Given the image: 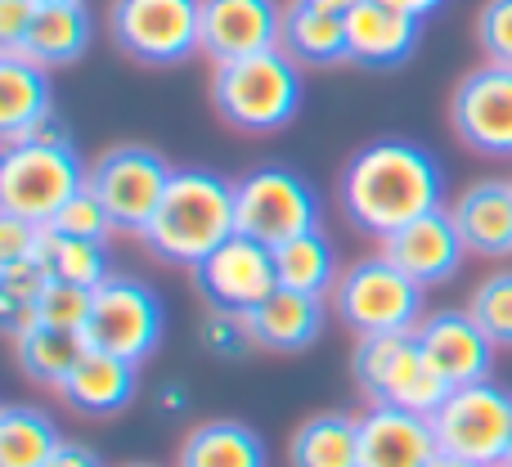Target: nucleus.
Listing matches in <instances>:
<instances>
[{"label":"nucleus","instance_id":"1","mask_svg":"<svg viewBox=\"0 0 512 467\" xmlns=\"http://www.w3.org/2000/svg\"><path fill=\"white\" fill-rule=\"evenodd\" d=\"M342 216L369 238H391L445 203V171L414 140H373L337 176Z\"/></svg>","mask_w":512,"mask_h":467},{"label":"nucleus","instance_id":"2","mask_svg":"<svg viewBox=\"0 0 512 467\" xmlns=\"http://www.w3.org/2000/svg\"><path fill=\"white\" fill-rule=\"evenodd\" d=\"M86 185L90 167L81 162L59 117L0 149V212L5 216H23L45 230Z\"/></svg>","mask_w":512,"mask_h":467},{"label":"nucleus","instance_id":"3","mask_svg":"<svg viewBox=\"0 0 512 467\" xmlns=\"http://www.w3.org/2000/svg\"><path fill=\"white\" fill-rule=\"evenodd\" d=\"M234 234H239V198L230 180L203 167H180L144 243L158 261L194 270Z\"/></svg>","mask_w":512,"mask_h":467},{"label":"nucleus","instance_id":"4","mask_svg":"<svg viewBox=\"0 0 512 467\" xmlns=\"http://www.w3.org/2000/svg\"><path fill=\"white\" fill-rule=\"evenodd\" d=\"M306 77L288 50H265L252 59L221 63L212 72V104L234 131L274 135L301 113Z\"/></svg>","mask_w":512,"mask_h":467},{"label":"nucleus","instance_id":"5","mask_svg":"<svg viewBox=\"0 0 512 467\" xmlns=\"http://www.w3.org/2000/svg\"><path fill=\"white\" fill-rule=\"evenodd\" d=\"M333 315L355 337H382V333H414L423 324L427 288H418L400 265L387 256H364L346 265L333 288Z\"/></svg>","mask_w":512,"mask_h":467},{"label":"nucleus","instance_id":"6","mask_svg":"<svg viewBox=\"0 0 512 467\" xmlns=\"http://www.w3.org/2000/svg\"><path fill=\"white\" fill-rule=\"evenodd\" d=\"M351 373L373 405H396L409 409V414L432 418L441 409V400L450 396V387L427 364L418 333L360 337V346L351 355Z\"/></svg>","mask_w":512,"mask_h":467},{"label":"nucleus","instance_id":"7","mask_svg":"<svg viewBox=\"0 0 512 467\" xmlns=\"http://www.w3.org/2000/svg\"><path fill=\"white\" fill-rule=\"evenodd\" d=\"M108 32L144 68H180L203 54V0H113Z\"/></svg>","mask_w":512,"mask_h":467},{"label":"nucleus","instance_id":"8","mask_svg":"<svg viewBox=\"0 0 512 467\" xmlns=\"http://www.w3.org/2000/svg\"><path fill=\"white\" fill-rule=\"evenodd\" d=\"M171 176H176V167L149 144H117V149L99 153L90 162L95 198L108 207L117 234H135V238L149 234L153 216H158L162 198L171 189Z\"/></svg>","mask_w":512,"mask_h":467},{"label":"nucleus","instance_id":"9","mask_svg":"<svg viewBox=\"0 0 512 467\" xmlns=\"http://www.w3.org/2000/svg\"><path fill=\"white\" fill-rule=\"evenodd\" d=\"M436 450L445 459L472 467H504L508 436H512V396L495 382L459 387L441 400L432 414Z\"/></svg>","mask_w":512,"mask_h":467},{"label":"nucleus","instance_id":"10","mask_svg":"<svg viewBox=\"0 0 512 467\" xmlns=\"http://www.w3.org/2000/svg\"><path fill=\"white\" fill-rule=\"evenodd\" d=\"M167 333V301L140 279H108L95 288V306L81 328L90 351L144 364Z\"/></svg>","mask_w":512,"mask_h":467},{"label":"nucleus","instance_id":"11","mask_svg":"<svg viewBox=\"0 0 512 467\" xmlns=\"http://www.w3.org/2000/svg\"><path fill=\"white\" fill-rule=\"evenodd\" d=\"M239 198V234L265 247L319 230V198L297 171L288 167H256L234 185Z\"/></svg>","mask_w":512,"mask_h":467},{"label":"nucleus","instance_id":"12","mask_svg":"<svg viewBox=\"0 0 512 467\" xmlns=\"http://www.w3.org/2000/svg\"><path fill=\"white\" fill-rule=\"evenodd\" d=\"M189 274H194L198 297H203L212 310H230V315H252L270 292H279L274 247L256 243L248 234H234L230 243H221Z\"/></svg>","mask_w":512,"mask_h":467},{"label":"nucleus","instance_id":"13","mask_svg":"<svg viewBox=\"0 0 512 467\" xmlns=\"http://www.w3.org/2000/svg\"><path fill=\"white\" fill-rule=\"evenodd\" d=\"M450 126L472 153L512 162V68L468 72L450 95Z\"/></svg>","mask_w":512,"mask_h":467},{"label":"nucleus","instance_id":"14","mask_svg":"<svg viewBox=\"0 0 512 467\" xmlns=\"http://www.w3.org/2000/svg\"><path fill=\"white\" fill-rule=\"evenodd\" d=\"M414 333H418V342H423L427 364H432L436 378H441L450 391L490 382L499 346L490 342L486 328L472 319V310H436V315H427Z\"/></svg>","mask_w":512,"mask_h":467},{"label":"nucleus","instance_id":"15","mask_svg":"<svg viewBox=\"0 0 512 467\" xmlns=\"http://www.w3.org/2000/svg\"><path fill=\"white\" fill-rule=\"evenodd\" d=\"M279 0H203V54L221 68L234 59H252L265 50H283Z\"/></svg>","mask_w":512,"mask_h":467},{"label":"nucleus","instance_id":"16","mask_svg":"<svg viewBox=\"0 0 512 467\" xmlns=\"http://www.w3.org/2000/svg\"><path fill=\"white\" fill-rule=\"evenodd\" d=\"M382 256H387L391 265H400L418 288H441V283H450L454 274L463 270L468 243H463L450 207H436V212L418 216L414 225L382 238Z\"/></svg>","mask_w":512,"mask_h":467},{"label":"nucleus","instance_id":"17","mask_svg":"<svg viewBox=\"0 0 512 467\" xmlns=\"http://www.w3.org/2000/svg\"><path fill=\"white\" fill-rule=\"evenodd\" d=\"M346 45H351L355 68L391 72L418 54V45H423V18L400 14V9L382 5V0H355L346 9Z\"/></svg>","mask_w":512,"mask_h":467},{"label":"nucleus","instance_id":"18","mask_svg":"<svg viewBox=\"0 0 512 467\" xmlns=\"http://www.w3.org/2000/svg\"><path fill=\"white\" fill-rule=\"evenodd\" d=\"M355 427H360V467H432L441 459L427 414L369 405Z\"/></svg>","mask_w":512,"mask_h":467},{"label":"nucleus","instance_id":"19","mask_svg":"<svg viewBox=\"0 0 512 467\" xmlns=\"http://www.w3.org/2000/svg\"><path fill=\"white\" fill-rule=\"evenodd\" d=\"M54 117L50 68L27 54H0V140L14 144Z\"/></svg>","mask_w":512,"mask_h":467},{"label":"nucleus","instance_id":"20","mask_svg":"<svg viewBox=\"0 0 512 467\" xmlns=\"http://www.w3.org/2000/svg\"><path fill=\"white\" fill-rule=\"evenodd\" d=\"M135 391H140V364L90 351L77 364V373L59 387V400L81 418H113L131 409Z\"/></svg>","mask_w":512,"mask_h":467},{"label":"nucleus","instance_id":"21","mask_svg":"<svg viewBox=\"0 0 512 467\" xmlns=\"http://www.w3.org/2000/svg\"><path fill=\"white\" fill-rule=\"evenodd\" d=\"M252 337L261 351L274 355H297L324 337V297H306V292H270L261 306L248 315Z\"/></svg>","mask_w":512,"mask_h":467},{"label":"nucleus","instance_id":"22","mask_svg":"<svg viewBox=\"0 0 512 467\" xmlns=\"http://www.w3.org/2000/svg\"><path fill=\"white\" fill-rule=\"evenodd\" d=\"M468 252L477 256H512V180H477L450 207Z\"/></svg>","mask_w":512,"mask_h":467},{"label":"nucleus","instance_id":"23","mask_svg":"<svg viewBox=\"0 0 512 467\" xmlns=\"http://www.w3.org/2000/svg\"><path fill=\"white\" fill-rule=\"evenodd\" d=\"M90 41H95V18H90L86 0H68V5H41L32 18L23 50L41 68H72L77 59H86Z\"/></svg>","mask_w":512,"mask_h":467},{"label":"nucleus","instance_id":"24","mask_svg":"<svg viewBox=\"0 0 512 467\" xmlns=\"http://www.w3.org/2000/svg\"><path fill=\"white\" fill-rule=\"evenodd\" d=\"M283 50L301 68H342V63H351L346 14L315 5V0H292L288 18H283Z\"/></svg>","mask_w":512,"mask_h":467},{"label":"nucleus","instance_id":"25","mask_svg":"<svg viewBox=\"0 0 512 467\" xmlns=\"http://www.w3.org/2000/svg\"><path fill=\"white\" fill-rule=\"evenodd\" d=\"M176 467H270V450L256 427L216 418V423H198L180 441Z\"/></svg>","mask_w":512,"mask_h":467},{"label":"nucleus","instance_id":"26","mask_svg":"<svg viewBox=\"0 0 512 467\" xmlns=\"http://www.w3.org/2000/svg\"><path fill=\"white\" fill-rule=\"evenodd\" d=\"M274 270H279V288L288 292H306V297H333L337 279V256L324 230H306L288 243L274 247Z\"/></svg>","mask_w":512,"mask_h":467},{"label":"nucleus","instance_id":"27","mask_svg":"<svg viewBox=\"0 0 512 467\" xmlns=\"http://www.w3.org/2000/svg\"><path fill=\"white\" fill-rule=\"evenodd\" d=\"M292 467H360V427L351 414H315L292 432Z\"/></svg>","mask_w":512,"mask_h":467},{"label":"nucleus","instance_id":"28","mask_svg":"<svg viewBox=\"0 0 512 467\" xmlns=\"http://www.w3.org/2000/svg\"><path fill=\"white\" fill-rule=\"evenodd\" d=\"M14 355H18V369H23L32 382L59 391L63 382L77 373V364L90 355V346L81 333H63V328L36 324L32 333H23L14 342Z\"/></svg>","mask_w":512,"mask_h":467},{"label":"nucleus","instance_id":"29","mask_svg":"<svg viewBox=\"0 0 512 467\" xmlns=\"http://www.w3.org/2000/svg\"><path fill=\"white\" fill-rule=\"evenodd\" d=\"M63 436L54 418L36 405L0 409V467H45L59 454Z\"/></svg>","mask_w":512,"mask_h":467},{"label":"nucleus","instance_id":"30","mask_svg":"<svg viewBox=\"0 0 512 467\" xmlns=\"http://www.w3.org/2000/svg\"><path fill=\"white\" fill-rule=\"evenodd\" d=\"M41 256L59 283H77V288H104L113 279L108 270V243H90V238H63L54 230L41 234Z\"/></svg>","mask_w":512,"mask_h":467},{"label":"nucleus","instance_id":"31","mask_svg":"<svg viewBox=\"0 0 512 467\" xmlns=\"http://www.w3.org/2000/svg\"><path fill=\"white\" fill-rule=\"evenodd\" d=\"M472 319L486 328V337L499 346V351H512V270H499L490 279H481L472 288L468 301Z\"/></svg>","mask_w":512,"mask_h":467},{"label":"nucleus","instance_id":"32","mask_svg":"<svg viewBox=\"0 0 512 467\" xmlns=\"http://www.w3.org/2000/svg\"><path fill=\"white\" fill-rule=\"evenodd\" d=\"M45 230L63 234V238H90V243H108V234H117L113 216H108V207L95 198V189H81L77 198H72L68 207H63L59 216H54Z\"/></svg>","mask_w":512,"mask_h":467},{"label":"nucleus","instance_id":"33","mask_svg":"<svg viewBox=\"0 0 512 467\" xmlns=\"http://www.w3.org/2000/svg\"><path fill=\"white\" fill-rule=\"evenodd\" d=\"M198 342H203L207 355L216 360H243V355L256 346L248 315H230V310H212V315L198 324Z\"/></svg>","mask_w":512,"mask_h":467},{"label":"nucleus","instance_id":"34","mask_svg":"<svg viewBox=\"0 0 512 467\" xmlns=\"http://www.w3.org/2000/svg\"><path fill=\"white\" fill-rule=\"evenodd\" d=\"M41 324L50 328H63V333H81L90 319V306H95V292L90 288H77V283H59L54 279L50 288L41 292Z\"/></svg>","mask_w":512,"mask_h":467},{"label":"nucleus","instance_id":"35","mask_svg":"<svg viewBox=\"0 0 512 467\" xmlns=\"http://www.w3.org/2000/svg\"><path fill=\"white\" fill-rule=\"evenodd\" d=\"M50 283H54V274H50V265H45L41 252L0 265V301H27V306H36Z\"/></svg>","mask_w":512,"mask_h":467},{"label":"nucleus","instance_id":"36","mask_svg":"<svg viewBox=\"0 0 512 467\" xmlns=\"http://www.w3.org/2000/svg\"><path fill=\"white\" fill-rule=\"evenodd\" d=\"M477 45L486 63L512 68V0H486L477 14Z\"/></svg>","mask_w":512,"mask_h":467},{"label":"nucleus","instance_id":"37","mask_svg":"<svg viewBox=\"0 0 512 467\" xmlns=\"http://www.w3.org/2000/svg\"><path fill=\"white\" fill-rule=\"evenodd\" d=\"M41 225L23 221V216H5L0 212V265L5 261H18V256H32L41 252Z\"/></svg>","mask_w":512,"mask_h":467},{"label":"nucleus","instance_id":"38","mask_svg":"<svg viewBox=\"0 0 512 467\" xmlns=\"http://www.w3.org/2000/svg\"><path fill=\"white\" fill-rule=\"evenodd\" d=\"M32 0H0V54H18L32 32V18H36Z\"/></svg>","mask_w":512,"mask_h":467},{"label":"nucleus","instance_id":"39","mask_svg":"<svg viewBox=\"0 0 512 467\" xmlns=\"http://www.w3.org/2000/svg\"><path fill=\"white\" fill-rule=\"evenodd\" d=\"M45 467H104V459H99V450L86 441H63L59 454H54Z\"/></svg>","mask_w":512,"mask_h":467},{"label":"nucleus","instance_id":"40","mask_svg":"<svg viewBox=\"0 0 512 467\" xmlns=\"http://www.w3.org/2000/svg\"><path fill=\"white\" fill-rule=\"evenodd\" d=\"M382 5L400 9V14H414V18H427V14H436V9H441V5H445V0H382Z\"/></svg>","mask_w":512,"mask_h":467},{"label":"nucleus","instance_id":"41","mask_svg":"<svg viewBox=\"0 0 512 467\" xmlns=\"http://www.w3.org/2000/svg\"><path fill=\"white\" fill-rule=\"evenodd\" d=\"M158 405L167 409V414H176V409H185V405H189L185 387H176V382H167V387H162V400H158Z\"/></svg>","mask_w":512,"mask_h":467},{"label":"nucleus","instance_id":"42","mask_svg":"<svg viewBox=\"0 0 512 467\" xmlns=\"http://www.w3.org/2000/svg\"><path fill=\"white\" fill-rule=\"evenodd\" d=\"M315 5H324V9H337V14H346V9H351L355 0H315Z\"/></svg>","mask_w":512,"mask_h":467},{"label":"nucleus","instance_id":"43","mask_svg":"<svg viewBox=\"0 0 512 467\" xmlns=\"http://www.w3.org/2000/svg\"><path fill=\"white\" fill-rule=\"evenodd\" d=\"M432 467H472V463H459V459H445V454H441V459H436Z\"/></svg>","mask_w":512,"mask_h":467},{"label":"nucleus","instance_id":"44","mask_svg":"<svg viewBox=\"0 0 512 467\" xmlns=\"http://www.w3.org/2000/svg\"><path fill=\"white\" fill-rule=\"evenodd\" d=\"M32 5H68V0H32Z\"/></svg>","mask_w":512,"mask_h":467},{"label":"nucleus","instance_id":"45","mask_svg":"<svg viewBox=\"0 0 512 467\" xmlns=\"http://www.w3.org/2000/svg\"><path fill=\"white\" fill-rule=\"evenodd\" d=\"M504 467H512V436H508V454H504Z\"/></svg>","mask_w":512,"mask_h":467},{"label":"nucleus","instance_id":"46","mask_svg":"<svg viewBox=\"0 0 512 467\" xmlns=\"http://www.w3.org/2000/svg\"><path fill=\"white\" fill-rule=\"evenodd\" d=\"M126 467H153V463H126Z\"/></svg>","mask_w":512,"mask_h":467}]
</instances>
